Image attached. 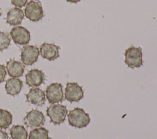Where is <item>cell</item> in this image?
<instances>
[{
  "instance_id": "cell-1",
  "label": "cell",
  "mask_w": 157,
  "mask_h": 139,
  "mask_svg": "<svg viewBox=\"0 0 157 139\" xmlns=\"http://www.w3.org/2000/svg\"><path fill=\"white\" fill-rule=\"evenodd\" d=\"M68 123L71 126L81 129L85 127L90 123V117L88 113L79 107L70 110L68 115Z\"/></svg>"
},
{
  "instance_id": "cell-2",
  "label": "cell",
  "mask_w": 157,
  "mask_h": 139,
  "mask_svg": "<svg viewBox=\"0 0 157 139\" xmlns=\"http://www.w3.org/2000/svg\"><path fill=\"white\" fill-rule=\"evenodd\" d=\"M124 55L125 57L124 63L129 68L132 69L139 68L143 65L142 52L140 47L134 46L129 47L125 50Z\"/></svg>"
},
{
  "instance_id": "cell-3",
  "label": "cell",
  "mask_w": 157,
  "mask_h": 139,
  "mask_svg": "<svg viewBox=\"0 0 157 139\" xmlns=\"http://www.w3.org/2000/svg\"><path fill=\"white\" fill-rule=\"evenodd\" d=\"M47 115L50 118V122L55 125L63 123L67 115L66 106L59 104H52L46 110Z\"/></svg>"
},
{
  "instance_id": "cell-4",
  "label": "cell",
  "mask_w": 157,
  "mask_h": 139,
  "mask_svg": "<svg viewBox=\"0 0 157 139\" xmlns=\"http://www.w3.org/2000/svg\"><path fill=\"white\" fill-rule=\"evenodd\" d=\"M25 16L32 21H38L44 17V12L41 2L30 1L26 4L25 9Z\"/></svg>"
},
{
  "instance_id": "cell-5",
  "label": "cell",
  "mask_w": 157,
  "mask_h": 139,
  "mask_svg": "<svg viewBox=\"0 0 157 139\" xmlns=\"http://www.w3.org/2000/svg\"><path fill=\"white\" fill-rule=\"evenodd\" d=\"M45 96L52 104L62 102L64 100V93L61 84L54 82L48 85L45 90Z\"/></svg>"
},
{
  "instance_id": "cell-6",
  "label": "cell",
  "mask_w": 157,
  "mask_h": 139,
  "mask_svg": "<svg viewBox=\"0 0 157 139\" xmlns=\"http://www.w3.org/2000/svg\"><path fill=\"white\" fill-rule=\"evenodd\" d=\"M45 121V118L42 112L32 109L28 112L23 118L25 124L28 127H42Z\"/></svg>"
},
{
  "instance_id": "cell-7",
  "label": "cell",
  "mask_w": 157,
  "mask_h": 139,
  "mask_svg": "<svg viewBox=\"0 0 157 139\" xmlns=\"http://www.w3.org/2000/svg\"><path fill=\"white\" fill-rule=\"evenodd\" d=\"M64 96L70 102H78L83 97L82 87L77 82H67L64 90Z\"/></svg>"
},
{
  "instance_id": "cell-8",
  "label": "cell",
  "mask_w": 157,
  "mask_h": 139,
  "mask_svg": "<svg viewBox=\"0 0 157 139\" xmlns=\"http://www.w3.org/2000/svg\"><path fill=\"white\" fill-rule=\"evenodd\" d=\"M39 54V49L37 46H25L21 49V60L25 65H32L37 60Z\"/></svg>"
},
{
  "instance_id": "cell-9",
  "label": "cell",
  "mask_w": 157,
  "mask_h": 139,
  "mask_svg": "<svg viewBox=\"0 0 157 139\" xmlns=\"http://www.w3.org/2000/svg\"><path fill=\"white\" fill-rule=\"evenodd\" d=\"M11 38L17 45H25L28 44L30 40V32L24 27L15 26L13 27L10 32Z\"/></svg>"
},
{
  "instance_id": "cell-10",
  "label": "cell",
  "mask_w": 157,
  "mask_h": 139,
  "mask_svg": "<svg viewBox=\"0 0 157 139\" xmlns=\"http://www.w3.org/2000/svg\"><path fill=\"white\" fill-rule=\"evenodd\" d=\"M59 46L53 44L44 43L39 48V52L42 58L49 61H53L59 57Z\"/></svg>"
},
{
  "instance_id": "cell-11",
  "label": "cell",
  "mask_w": 157,
  "mask_h": 139,
  "mask_svg": "<svg viewBox=\"0 0 157 139\" xmlns=\"http://www.w3.org/2000/svg\"><path fill=\"white\" fill-rule=\"evenodd\" d=\"M26 84L31 87L40 86L45 80V74L38 69H32L25 75Z\"/></svg>"
},
{
  "instance_id": "cell-12",
  "label": "cell",
  "mask_w": 157,
  "mask_h": 139,
  "mask_svg": "<svg viewBox=\"0 0 157 139\" xmlns=\"http://www.w3.org/2000/svg\"><path fill=\"white\" fill-rule=\"evenodd\" d=\"M26 101L36 106L44 104L45 101V93L39 88H32L26 94Z\"/></svg>"
},
{
  "instance_id": "cell-13",
  "label": "cell",
  "mask_w": 157,
  "mask_h": 139,
  "mask_svg": "<svg viewBox=\"0 0 157 139\" xmlns=\"http://www.w3.org/2000/svg\"><path fill=\"white\" fill-rule=\"evenodd\" d=\"M6 68L9 75L12 77L22 76L25 71L24 64L13 59H10L6 62Z\"/></svg>"
},
{
  "instance_id": "cell-14",
  "label": "cell",
  "mask_w": 157,
  "mask_h": 139,
  "mask_svg": "<svg viewBox=\"0 0 157 139\" xmlns=\"http://www.w3.org/2000/svg\"><path fill=\"white\" fill-rule=\"evenodd\" d=\"M22 87V80L17 77H12L6 80L5 90L7 94L12 96H15L20 92Z\"/></svg>"
},
{
  "instance_id": "cell-15",
  "label": "cell",
  "mask_w": 157,
  "mask_h": 139,
  "mask_svg": "<svg viewBox=\"0 0 157 139\" xmlns=\"http://www.w3.org/2000/svg\"><path fill=\"white\" fill-rule=\"evenodd\" d=\"M24 18L23 10L18 7H14L10 9L7 13L6 22L12 26H17L21 23Z\"/></svg>"
},
{
  "instance_id": "cell-16",
  "label": "cell",
  "mask_w": 157,
  "mask_h": 139,
  "mask_svg": "<svg viewBox=\"0 0 157 139\" xmlns=\"http://www.w3.org/2000/svg\"><path fill=\"white\" fill-rule=\"evenodd\" d=\"M12 139H27L28 132L22 125H13L10 129Z\"/></svg>"
},
{
  "instance_id": "cell-17",
  "label": "cell",
  "mask_w": 157,
  "mask_h": 139,
  "mask_svg": "<svg viewBox=\"0 0 157 139\" xmlns=\"http://www.w3.org/2000/svg\"><path fill=\"white\" fill-rule=\"evenodd\" d=\"M28 139H50L48 130L42 127L33 129L29 132Z\"/></svg>"
},
{
  "instance_id": "cell-18",
  "label": "cell",
  "mask_w": 157,
  "mask_h": 139,
  "mask_svg": "<svg viewBox=\"0 0 157 139\" xmlns=\"http://www.w3.org/2000/svg\"><path fill=\"white\" fill-rule=\"evenodd\" d=\"M12 115L10 112L4 109H0V128L7 129L12 124Z\"/></svg>"
},
{
  "instance_id": "cell-19",
  "label": "cell",
  "mask_w": 157,
  "mask_h": 139,
  "mask_svg": "<svg viewBox=\"0 0 157 139\" xmlns=\"http://www.w3.org/2000/svg\"><path fill=\"white\" fill-rule=\"evenodd\" d=\"M11 39L8 33L0 31V51L7 49L10 45Z\"/></svg>"
},
{
  "instance_id": "cell-20",
  "label": "cell",
  "mask_w": 157,
  "mask_h": 139,
  "mask_svg": "<svg viewBox=\"0 0 157 139\" xmlns=\"http://www.w3.org/2000/svg\"><path fill=\"white\" fill-rule=\"evenodd\" d=\"M12 4L18 8H21L26 4L28 0H10Z\"/></svg>"
},
{
  "instance_id": "cell-21",
  "label": "cell",
  "mask_w": 157,
  "mask_h": 139,
  "mask_svg": "<svg viewBox=\"0 0 157 139\" xmlns=\"http://www.w3.org/2000/svg\"><path fill=\"white\" fill-rule=\"evenodd\" d=\"M6 74L7 71L5 66L0 64V84L4 81Z\"/></svg>"
},
{
  "instance_id": "cell-22",
  "label": "cell",
  "mask_w": 157,
  "mask_h": 139,
  "mask_svg": "<svg viewBox=\"0 0 157 139\" xmlns=\"http://www.w3.org/2000/svg\"><path fill=\"white\" fill-rule=\"evenodd\" d=\"M0 139H9V135L7 133L1 129H0Z\"/></svg>"
},
{
  "instance_id": "cell-23",
  "label": "cell",
  "mask_w": 157,
  "mask_h": 139,
  "mask_svg": "<svg viewBox=\"0 0 157 139\" xmlns=\"http://www.w3.org/2000/svg\"><path fill=\"white\" fill-rule=\"evenodd\" d=\"M67 2H71V3H77L79 1H80L81 0H66Z\"/></svg>"
},
{
  "instance_id": "cell-24",
  "label": "cell",
  "mask_w": 157,
  "mask_h": 139,
  "mask_svg": "<svg viewBox=\"0 0 157 139\" xmlns=\"http://www.w3.org/2000/svg\"><path fill=\"white\" fill-rule=\"evenodd\" d=\"M1 11H0V16H1Z\"/></svg>"
}]
</instances>
